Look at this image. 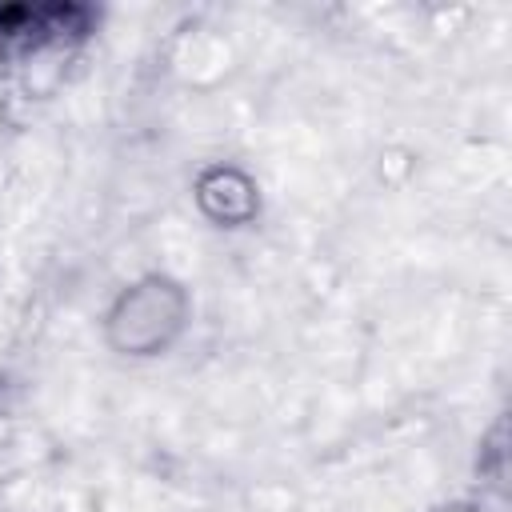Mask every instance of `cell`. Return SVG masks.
Wrapping results in <instances>:
<instances>
[{
  "label": "cell",
  "mask_w": 512,
  "mask_h": 512,
  "mask_svg": "<svg viewBox=\"0 0 512 512\" xmlns=\"http://www.w3.org/2000/svg\"><path fill=\"white\" fill-rule=\"evenodd\" d=\"M180 324H184V292L172 280L152 276L120 296V304L108 320V332L120 352L144 356V352L164 348L180 332Z\"/></svg>",
  "instance_id": "6da1fadb"
},
{
  "label": "cell",
  "mask_w": 512,
  "mask_h": 512,
  "mask_svg": "<svg viewBox=\"0 0 512 512\" xmlns=\"http://www.w3.org/2000/svg\"><path fill=\"white\" fill-rule=\"evenodd\" d=\"M196 196H200V208H204L212 220H224V224H240V220H248L252 208H256L252 184H248L240 172H232V168H212V172L200 180Z\"/></svg>",
  "instance_id": "7a4b0ae2"
},
{
  "label": "cell",
  "mask_w": 512,
  "mask_h": 512,
  "mask_svg": "<svg viewBox=\"0 0 512 512\" xmlns=\"http://www.w3.org/2000/svg\"><path fill=\"white\" fill-rule=\"evenodd\" d=\"M440 512H476V508H440Z\"/></svg>",
  "instance_id": "3957f363"
}]
</instances>
